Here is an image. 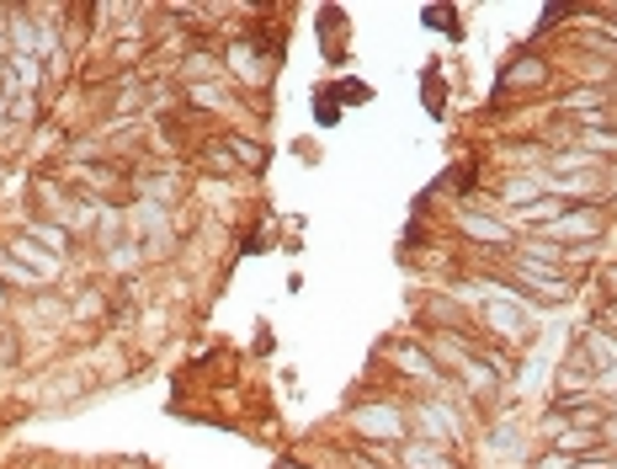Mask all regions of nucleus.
I'll list each match as a JSON object with an SVG mask.
<instances>
[{
  "mask_svg": "<svg viewBox=\"0 0 617 469\" xmlns=\"http://www.w3.org/2000/svg\"><path fill=\"white\" fill-rule=\"evenodd\" d=\"M613 469H617V459H613Z\"/></svg>",
  "mask_w": 617,
  "mask_h": 469,
  "instance_id": "b1692460",
  "label": "nucleus"
},
{
  "mask_svg": "<svg viewBox=\"0 0 617 469\" xmlns=\"http://www.w3.org/2000/svg\"><path fill=\"white\" fill-rule=\"evenodd\" d=\"M6 331H11V320H0V342H6Z\"/></svg>",
  "mask_w": 617,
  "mask_h": 469,
  "instance_id": "5701e85b",
  "label": "nucleus"
},
{
  "mask_svg": "<svg viewBox=\"0 0 617 469\" xmlns=\"http://www.w3.org/2000/svg\"><path fill=\"white\" fill-rule=\"evenodd\" d=\"M101 320H112V305H107V294L101 288H75V305H69V326H80V331H91Z\"/></svg>",
  "mask_w": 617,
  "mask_h": 469,
  "instance_id": "4468645a",
  "label": "nucleus"
},
{
  "mask_svg": "<svg viewBox=\"0 0 617 469\" xmlns=\"http://www.w3.org/2000/svg\"><path fill=\"white\" fill-rule=\"evenodd\" d=\"M11 315H17V294L0 283V320H11Z\"/></svg>",
  "mask_w": 617,
  "mask_h": 469,
  "instance_id": "412c9836",
  "label": "nucleus"
},
{
  "mask_svg": "<svg viewBox=\"0 0 617 469\" xmlns=\"http://www.w3.org/2000/svg\"><path fill=\"white\" fill-rule=\"evenodd\" d=\"M224 70H229V81H240V86H267V75H272V64L261 60L256 43H229V49H224Z\"/></svg>",
  "mask_w": 617,
  "mask_h": 469,
  "instance_id": "1a4fd4ad",
  "label": "nucleus"
},
{
  "mask_svg": "<svg viewBox=\"0 0 617 469\" xmlns=\"http://www.w3.org/2000/svg\"><path fill=\"white\" fill-rule=\"evenodd\" d=\"M224 150L235 156L240 171H261V166H267V150H261L250 134H240V128H224Z\"/></svg>",
  "mask_w": 617,
  "mask_h": 469,
  "instance_id": "f3484780",
  "label": "nucleus"
},
{
  "mask_svg": "<svg viewBox=\"0 0 617 469\" xmlns=\"http://www.w3.org/2000/svg\"><path fill=\"white\" fill-rule=\"evenodd\" d=\"M278 469H320V465H304V459H282Z\"/></svg>",
  "mask_w": 617,
  "mask_h": 469,
  "instance_id": "4be33fe9",
  "label": "nucleus"
},
{
  "mask_svg": "<svg viewBox=\"0 0 617 469\" xmlns=\"http://www.w3.org/2000/svg\"><path fill=\"white\" fill-rule=\"evenodd\" d=\"M17 235H28V241H37L43 251H54L59 262H69V256H75V235H69L64 224L43 220V214H32V209L22 214V220H17Z\"/></svg>",
  "mask_w": 617,
  "mask_h": 469,
  "instance_id": "6e6552de",
  "label": "nucleus"
},
{
  "mask_svg": "<svg viewBox=\"0 0 617 469\" xmlns=\"http://www.w3.org/2000/svg\"><path fill=\"white\" fill-rule=\"evenodd\" d=\"M101 267H107V273H139V267H144V246H139V241H118V246L101 251Z\"/></svg>",
  "mask_w": 617,
  "mask_h": 469,
  "instance_id": "a211bd4d",
  "label": "nucleus"
},
{
  "mask_svg": "<svg viewBox=\"0 0 617 469\" xmlns=\"http://www.w3.org/2000/svg\"><path fill=\"white\" fill-rule=\"evenodd\" d=\"M532 469H570V459H564V454H554V448H543V454H538V465Z\"/></svg>",
  "mask_w": 617,
  "mask_h": 469,
  "instance_id": "aec40b11",
  "label": "nucleus"
},
{
  "mask_svg": "<svg viewBox=\"0 0 617 469\" xmlns=\"http://www.w3.org/2000/svg\"><path fill=\"white\" fill-rule=\"evenodd\" d=\"M383 358H394L389 369H394L400 379H410V384H415L421 395H442V390H458L453 379L436 369V358L426 352V347H421V337H415V331H404V337H389V342H383Z\"/></svg>",
  "mask_w": 617,
  "mask_h": 469,
  "instance_id": "f257e3e1",
  "label": "nucleus"
},
{
  "mask_svg": "<svg viewBox=\"0 0 617 469\" xmlns=\"http://www.w3.org/2000/svg\"><path fill=\"white\" fill-rule=\"evenodd\" d=\"M570 139H575L591 160H602V166L617 160V124H607V128H570Z\"/></svg>",
  "mask_w": 617,
  "mask_h": 469,
  "instance_id": "dca6fc26",
  "label": "nucleus"
},
{
  "mask_svg": "<svg viewBox=\"0 0 617 469\" xmlns=\"http://www.w3.org/2000/svg\"><path fill=\"white\" fill-rule=\"evenodd\" d=\"M596 331H613L617 337V294L613 299H602V310H596Z\"/></svg>",
  "mask_w": 617,
  "mask_h": 469,
  "instance_id": "6ab92c4d",
  "label": "nucleus"
},
{
  "mask_svg": "<svg viewBox=\"0 0 617 469\" xmlns=\"http://www.w3.org/2000/svg\"><path fill=\"white\" fill-rule=\"evenodd\" d=\"M602 224H607V209L564 203V214H559L549 230H538V235H543V241H554V246H591V241H607V235H602Z\"/></svg>",
  "mask_w": 617,
  "mask_h": 469,
  "instance_id": "423d86ee",
  "label": "nucleus"
},
{
  "mask_svg": "<svg viewBox=\"0 0 617 469\" xmlns=\"http://www.w3.org/2000/svg\"><path fill=\"white\" fill-rule=\"evenodd\" d=\"M400 469H463V459L453 448H436V443H400Z\"/></svg>",
  "mask_w": 617,
  "mask_h": 469,
  "instance_id": "9d476101",
  "label": "nucleus"
},
{
  "mask_svg": "<svg viewBox=\"0 0 617 469\" xmlns=\"http://www.w3.org/2000/svg\"><path fill=\"white\" fill-rule=\"evenodd\" d=\"M549 448H554V454H564L570 465H575V459H602V454H613V448L602 443V433H581V427H564Z\"/></svg>",
  "mask_w": 617,
  "mask_h": 469,
  "instance_id": "ddd939ff",
  "label": "nucleus"
},
{
  "mask_svg": "<svg viewBox=\"0 0 617 469\" xmlns=\"http://www.w3.org/2000/svg\"><path fill=\"white\" fill-rule=\"evenodd\" d=\"M346 427L357 443H404L410 438V422H404L400 401H368V406L346 411Z\"/></svg>",
  "mask_w": 617,
  "mask_h": 469,
  "instance_id": "39448f33",
  "label": "nucleus"
},
{
  "mask_svg": "<svg viewBox=\"0 0 617 469\" xmlns=\"http://www.w3.org/2000/svg\"><path fill=\"white\" fill-rule=\"evenodd\" d=\"M0 246L11 251V256H17V262H22L28 273H37V278L48 283V288H59V283H64V273H69V262H59L54 251H43L37 241H28V235H17V230H11V235H0Z\"/></svg>",
  "mask_w": 617,
  "mask_h": 469,
  "instance_id": "0eeeda50",
  "label": "nucleus"
},
{
  "mask_svg": "<svg viewBox=\"0 0 617 469\" xmlns=\"http://www.w3.org/2000/svg\"><path fill=\"white\" fill-rule=\"evenodd\" d=\"M0 283H6L17 299H32V294H43V288H48V283L37 278V273H28V267H22V262H17L6 246H0Z\"/></svg>",
  "mask_w": 617,
  "mask_h": 469,
  "instance_id": "2eb2a0df",
  "label": "nucleus"
},
{
  "mask_svg": "<svg viewBox=\"0 0 617 469\" xmlns=\"http://www.w3.org/2000/svg\"><path fill=\"white\" fill-rule=\"evenodd\" d=\"M506 273H511V283L522 288L538 310L570 305V294H575V278H570L564 267H543V262H527V256H506Z\"/></svg>",
  "mask_w": 617,
  "mask_h": 469,
  "instance_id": "f03ea898",
  "label": "nucleus"
},
{
  "mask_svg": "<svg viewBox=\"0 0 617 469\" xmlns=\"http://www.w3.org/2000/svg\"><path fill=\"white\" fill-rule=\"evenodd\" d=\"M182 96L192 102V113H235L240 92L229 81H208V86H182Z\"/></svg>",
  "mask_w": 617,
  "mask_h": 469,
  "instance_id": "9b49d317",
  "label": "nucleus"
},
{
  "mask_svg": "<svg viewBox=\"0 0 617 469\" xmlns=\"http://www.w3.org/2000/svg\"><path fill=\"white\" fill-rule=\"evenodd\" d=\"M549 75H554V70H549V60L527 49L522 60H511V64H506V75H500V92H517V86H522V92H527V86H543Z\"/></svg>",
  "mask_w": 617,
  "mask_h": 469,
  "instance_id": "f8f14e48",
  "label": "nucleus"
},
{
  "mask_svg": "<svg viewBox=\"0 0 617 469\" xmlns=\"http://www.w3.org/2000/svg\"><path fill=\"white\" fill-rule=\"evenodd\" d=\"M479 337L500 352H511V347L532 342V331H538V310H522V305H506V299H485L479 305Z\"/></svg>",
  "mask_w": 617,
  "mask_h": 469,
  "instance_id": "20e7f679",
  "label": "nucleus"
},
{
  "mask_svg": "<svg viewBox=\"0 0 617 469\" xmlns=\"http://www.w3.org/2000/svg\"><path fill=\"white\" fill-rule=\"evenodd\" d=\"M453 230H458L463 246H474L479 256H511V246H517V230L500 220V214H490V209H468V203H458L453 209Z\"/></svg>",
  "mask_w": 617,
  "mask_h": 469,
  "instance_id": "7ed1b4c3",
  "label": "nucleus"
}]
</instances>
